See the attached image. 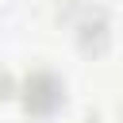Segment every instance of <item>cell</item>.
Wrapping results in <instances>:
<instances>
[{
	"label": "cell",
	"mask_w": 123,
	"mask_h": 123,
	"mask_svg": "<svg viewBox=\"0 0 123 123\" xmlns=\"http://www.w3.org/2000/svg\"><path fill=\"white\" fill-rule=\"evenodd\" d=\"M58 100H62V88H58L54 77L35 73V77L27 81V108H31V111H50Z\"/></svg>",
	"instance_id": "1"
},
{
	"label": "cell",
	"mask_w": 123,
	"mask_h": 123,
	"mask_svg": "<svg viewBox=\"0 0 123 123\" xmlns=\"http://www.w3.org/2000/svg\"><path fill=\"white\" fill-rule=\"evenodd\" d=\"M0 88H4V73H0Z\"/></svg>",
	"instance_id": "2"
}]
</instances>
